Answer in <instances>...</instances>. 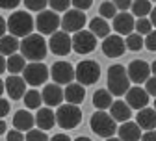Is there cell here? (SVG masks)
<instances>
[{"instance_id": "cell-37", "label": "cell", "mask_w": 156, "mask_h": 141, "mask_svg": "<svg viewBox=\"0 0 156 141\" xmlns=\"http://www.w3.org/2000/svg\"><path fill=\"white\" fill-rule=\"evenodd\" d=\"M143 45L147 47V50H151V52H156V30H152L151 33H147L145 41H143Z\"/></svg>"}, {"instance_id": "cell-40", "label": "cell", "mask_w": 156, "mask_h": 141, "mask_svg": "<svg viewBox=\"0 0 156 141\" xmlns=\"http://www.w3.org/2000/svg\"><path fill=\"white\" fill-rule=\"evenodd\" d=\"M6 141H24V134L19 130H11L6 134Z\"/></svg>"}, {"instance_id": "cell-55", "label": "cell", "mask_w": 156, "mask_h": 141, "mask_svg": "<svg viewBox=\"0 0 156 141\" xmlns=\"http://www.w3.org/2000/svg\"><path fill=\"white\" fill-rule=\"evenodd\" d=\"M151 2H156V0H151Z\"/></svg>"}, {"instance_id": "cell-3", "label": "cell", "mask_w": 156, "mask_h": 141, "mask_svg": "<svg viewBox=\"0 0 156 141\" xmlns=\"http://www.w3.org/2000/svg\"><path fill=\"white\" fill-rule=\"evenodd\" d=\"M108 91L115 97H123L126 95V91L130 89V80H128V74H126V69L119 63H115L108 69Z\"/></svg>"}, {"instance_id": "cell-53", "label": "cell", "mask_w": 156, "mask_h": 141, "mask_svg": "<svg viewBox=\"0 0 156 141\" xmlns=\"http://www.w3.org/2000/svg\"><path fill=\"white\" fill-rule=\"evenodd\" d=\"M106 141H121V139H119V137H108Z\"/></svg>"}, {"instance_id": "cell-46", "label": "cell", "mask_w": 156, "mask_h": 141, "mask_svg": "<svg viewBox=\"0 0 156 141\" xmlns=\"http://www.w3.org/2000/svg\"><path fill=\"white\" fill-rule=\"evenodd\" d=\"M6 32H8V24H6V21L2 17H0V37L2 35H6Z\"/></svg>"}, {"instance_id": "cell-20", "label": "cell", "mask_w": 156, "mask_h": 141, "mask_svg": "<svg viewBox=\"0 0 156 141\" xmlns=\"http://www.w3.org/2000/svg\"><path fill=\"white\" fill-rule=\"evenodd\" d=\"M136 125H138L141 130L149 132L156 128V110L154 108H143L138 111L136 115Z\"/></svg>"}, {"instance_id": "cell-51", "label": "cell", "mask_w": 156, "mask_h": 141, "mask_svg": "<svg viewBox=\"0 0 156 141\" xmlns=\"http://www.w3.org/2000/svg\"><path fill=\"white\" fill-rule=\"evenodd\" d=\"M6 89H4V80L2 78H0V97H2V93H4Z\"/></svg>"}, {"instance_id": "cell-33", "label": "cell", "mask_w": 156, "mask_h": 141, "mask_svg": "<svg viewBox=\"0 0 156 141\" xmlns=\"http://www.w3.org/2000/svg\"><path fill=\"white\" fill-rule=\"evenodd\" d=\"M134 28L138 30V33H140V35H147V33H151V32H152V24H151V21H149L147 17L138 19V21L134 23Z\"/></svg>"}, {"instance_id": "cell-16", "label": "cell", "mask_w": 156, "mask_h": 141, "mask_svg": "<svg viewBox=\"0 0 156 141\" xmlns=\"http://www.w3.org/2000/svg\"><path fill=\"white\" fill-rule=\"evenodd\" d=\"M4 89H6V93L9 95L11 100H19L26 93V82L23 80V76L11 74V76H8L4 80Z\"/></svg>"}, {"instance_id": "cell-38", "label": "cell", "mask_w": 156, "mask_h": 141, "mask_svg": "<svg viewBox=\"0 0 156 141\" xmlns=\"http://www.w3.org/2000/svg\"><path fill=\"white\" fill-rule=\"evenodd\" d=\"M71 4L74 6V9H80V11H86L91 8L93 0H71Z\"/></svg>"}, {"instance_id": "cell-26", "label": "cell", "mask_w": 156, "mask_h": 141, "mask_svg": "<svg viewBox=\"0 0 156 141\" xmlns=\"http://www.w3.org/2000/svg\"><path fill=\"white\" fill-rule=\"evenodd\" d=\"M112 104H113V95H112L108 89H97V91L93 93V106H95L97 110L104 111V110H108Z\"/></svg>"}, {"instance_id": "cell-22", "label": "cell", "mask_w": 156, "mask_h": 141, "mask_svg": "<svg viewBox=\"0 0 156 141\" xmlns=\"http://www.w3.org/2000/svg\"><path fill=\"white\" fill-rule=\"evenodd\" d=\"M34 119H35V125L39 126V130H43V132L50 130L56 125V113L50 108H39Z\"/></svg>"}, {"instance_id": "cell-34", "label": "cell", "mask_w": 156, "mask_h": 141, "mask_svg": "<svg viewBox=\"0 0 156 141\" xmlns=\"http://www.w3.org/2000/svg\"><path fill=\"white\" fill-rule=\"evenodd\" d=\"M30 11H43L48 6V0H23Z\"/></svg>"}, {"instance_id": "cell-14", "label": "cell", "mask_w": 156, "mask_h": 141, "mask_svg": "<svg viewBox=\"0 0 156 141\" xmlns=\"http://www.w3.org/2000/svg\"><path fill=\"white\" fill-rule=\"evenodd\" d=\"M126 50V45H125V39L121 35H108L104 37V41H102V52L104 56L108 58H119L123 56Z\"/></svg>"}, {"instance_id": "cell-8", "label": "cell", "mask_w": 156, "mask_h": 141, "mask_svg": "<svg viewBox=\"0 0 156 141\" xmlns=\"http://www.w3.org/2000/svg\"><path fill=\"white\" fill-rule=\"evenodd\" d=\"M60 17L56 15V11L52 9H43L39 11L37 19H35V26L39 30L41 35H52L54 32H58V26H60Z\"/></svg>"}, {"instance_id": "cell-32", "label": "cell", "mask_w": 156, "mask_h": 141, "mask_svg": "<svg viewBox=\"0 0 156 141\" xmlns=\"http://www.w3.org/2000/svg\"><path fill=\"white\" fill-rule=\"evenodd\" d=\"M99 15L102 19H106V21H108V19H113L117 15V8L110 2V0H108V2H102L101 8H99Z\"/></svg>"}, {"instance_id": "cell-12", "label": "cell", "mask_w": 156, "mask_h": 141, "mask_svg": "<svg viewBox=\"0 0 156 141\" xmlns=\"http://www.w3.org/2000/svg\"><path fill=\"white\" fill-rule=\"evenodd\" d=\"M48 48L56 54V56H67L73 48V43H71V37L69 33L65 32H54L50 35V41L47 43Z\"/></svg>"}, {"instance_id": "cell-7", "label": "cell", "mask_w": 156, "mask_h": 141, "mask_svg": "<svg viewBox=\"0 0 156 141\" xmlns=\"http://www.w3.org/2000/svg\"><path fill=\"white\" fill-rule=\"evenodd\" d=\"M48 76H50V71L41 62H32L23 71V80H24L26 84H30V86H41V84H45L47 80H48Z\"/></svg>"}, {"instance_id": "cell-18", "label": "cell", "mask_w": 156, "mask_h": 141, "mask_svg": "<svg viewBox=\"0 0 156 141\" xmlns=\"http://www.w3.org/2000/svg\"><path fill=\"white\" fill-rule=\"evenodd\" d=\"M43 102L52 108V106H62V100H63V89L58 86V84H47L43 93H41Z\"/></svg>"}, {"instance_id": "cell-19", "label": "cell", "mask_w": 156, "mask_h": 141, "mask_svg": "<svg viewBox=\"0 0 156 141\" xmlns=\"http://www.w3.org/2000/svg\"><path fill=\"white\" fill-rule=\"evenodd\" d=\"M84 98H86V89H84V86H80V84H69V86H65V89H63V100H67V104H74V106H78V104H82L84 102Z\"/></svg>"}, {"instance_id": "cell-54", "label": "cell", "mask_w": 156, "mask_h": 141, "mask_svg": "<svg viewBox=\"0 0 156 141\" xmlns=\"http://www.w3.org/2000/svg\"><path fill=\"white\" fill-rule=\"evenodd\" d=\"M154 110H156V100H154Z\"/></svg>"}, {"instance_id": "cell-49", "label": "cell", "mask_w": 156, "mask_h": 141, "mask_svg": "<svg viewBox=\"0 0 156 141\" xmlns=\"http://www.w3.org/2000/svg\"><path fill=\"white\" fill-rule=\"evenodd\" d=\"M6 130H8V125L4 123L2 119H0V134H6Z\"/></svg>"}, {"instance_id": "cell-11", "label": "cell", "mask_w": 156, "mask_h": 141, "mask_svg": "<svg viewBox=\"0 0 156 141\" xmlns=\"http://www.w3.org/2000/svg\"><path fill=\"white\" fill-rule=\"evenodd\" d=\"M50 76L54 80V84L58 86H69L74 80V67L67 62H56L50 67Z\"/></svg>"}, {"instance_id": "cell-44", "label": "cell", "mask_w": 156, "mask_h": 141, "mask_svg": "<svg viewBox=\"0 0 156 141\" xmlns=\"http://www.w3.org/2000/svg\"><path fill=\"white\" fill-rule=\"evenodd\" d=\"M140 141H156V130H149V132L141 134Z\"/></svg>"}, {"instance_id": "cell-23", "label": "cell", "mask_w": 156, "mask_h": 141, "mask_svg": "<svg viewBox=\"0 0 156 141\" xmlns=\"http://www.w3.org/2000/svg\"><path fill=\"white\" fill-rule=\"evenodd\" d=\"M117 134H119L121 141H140L141 139V128L136 123H130V121L123 123L119 130H117Z\"/></svg>"}, {"instance_id": "cell-48", "label": "cell", "mask_w": 156, "mask_h": 141, "mask_svg": "<svg viewBox=\"0 0 156 141\" xmlns=\"http://www.w3.org/2000/svg\"><path fill=\"white\" fill-rule=\"evenodd\" d=\"M4 71H6V58L0 54V74H2Z\"/></svg>"}, {"instance_id": "cell-9", "label": "cell", "mask_w": 156, "mask_h": 141, "mask_svg": "<svg viewBox=\"0 0 156 141\" xmlns=\"http://www.w3.org/2000/svg\"><path fill=\"white\" fill-rule=\"evenodd\" d=\"M71 43H73V50L76 54H91L97 48V37L89 30H80L73 35Z\"/></svg>"}, {"instance_id": "cell-25", "label": "cell", "mask_w": 156, "mask_h": 141, "mask_svg": "<svg viewBox=\"0 0 156 141\" xmlns=\"http://www.w3.org/2000/svg\"><path fill=\"white\" fill-rule=\"evenodd\" d=\"M19 47H21V41H19L17 37H13V35H9V33H6V35L0 37V54H2L4 58H6V56L9 58V56L17 54Z\"/></svg>"}, {"instance_id": "cell-21", "label": "cell", "mask_w": 156, "mask_h": 141, "mask_svg": "<svg viewBox=\"0 0 156 141\" xmlns=\"http://www.w3.org/2000/svg\"><path fill=\"white\" fill-rule=\"evenodd\" d=\"M35 125V119L28 110H19L13 115V126L19 132H30Z\"/></svg>"}, {"instance_id": "cell-50", "label": "cell", "mask_w": 156, "mask_h": 141, "mask_svg": "<svg viewBox=\"0 0 156 141\" xmlns=\"http://www.w3.org/2000/svg\"><path fill=\"white\" fill-rule=\"evenodd\" d=\"M151 74H154V76H156V59H154L152 65H151Z\"/></svg>"}, {"instance_id": "cell-5", "label": "cell", "mask_w": 156, "mask_h": 141, "mask_svg": "<svg viewBox=\"0 0 156 141\" xmlns=\"http://www.w3.org/2000/svg\"><path fill=\"white\" fill-rule=\"evenodd\" d=\"M89 126H91V130H93L97 136L106 137V139H108V137H113V134H115V121L112 119L110 113L101 111V110H97V111L91 115Z\"/></svg>"}, {"instance_id": "cell-39", "label": "cell", "mask_w": 156, "mask_h": 141, "mask_svg": "<svg viewBox=\"0 0 156 141\" xmlns=\"http://www.w3.org/2000/svg\"><path fill=\"white\" fill-rule=\"evenodd\" d=\"M145 91H147V95L156 97V76H149V78H147V82H145Z\"/></svg>"}, {"instance_id": "cell-17", "label": "cell", "mask_w": 156, "mask_h": 141, "mask_svg": "<svg viewBox=\"0 0 156 141\" xmlns=\"http://www.w3.org/2000/svg\"><path fill=\"white\" fill-rule=\"evenodd\" d=\"M134 15L121 11L113 17V30L117 32V35H130L134 30Z\"/></svg>"}, {"instance_id": "cell-15", "label": "cell", "mask_w": 156, "mask_h": 141, "mask_svg": "<svg viewBox=\"0 0 156 141\" xmlns=\"http://www.w3.org/2000/svg\"><path fill=\"white\" fill-rule=\"evenodd\" d=\"M125 97H126V104H128L130 110H138V111H140V110L147 108V104H149V95H147V91H145L143 87H140V86L130 87Z\"/></svg>"}, {"instance_id": "cell-36", "label": "cell", "mask_w": 156, "mask_h": 141, "mask_svg": "<svg viewBox=\"0 0 156 141\" xmlns=\"http://www.w3.org/2000/svg\"><path fill=\"white\" fill-rule=\"evenodd\" d=\"M26 141H48V136L43 132V130H30L28 134H26Z\"/></svg>"}, {"instance_id": "cell-10", "label": "cell", "mask_w": 156, "mask_h": 141, "mask_svg": "<svg viewBox=\"0 0 156 141\" xmlns=\"http://www.w3.org/2000/svg\"><path fill=\"white\" fill-rule=\"evenodd\" d=\"M60 26L63 28L62 32H65V33H76V32H80L84 26H86V15H84V11H80V9H67L65 11V15H63V19H62V23H60Z\"/></svg>"}, {"instance_id": "cell-1", "label": "cell", "mask_w": 156, "mask_h": 141, "mask_svg": "<svg viewBox=\"0 0 156 141\" xmlns=\"http://www.w3.org/2000/svg\"><path fill=\"white\" fill-rule=\"evenodd\" d=\"M19 50H21L23 58L32 59V62H41V59H45V56L48 52V45L41 33H30L21 41Z\"/></svg>"}, {"instance_id": "cell-35", "label": "cell", "mask_w": 156, "mask_h": 141, "mask_svg": "<svg viewBox=\"0 0 156 141\" xmlns=\"http://www.w3.org/2000/svg\"><path fill=\"white\" fill-rule=\"evenodd\" d=\"M48 6L52 11H67L71 6V0H48Z\"/></svg>"}, {"instance_id": "cell-6", "label": "cell", "mask_w": 156, "mask_h": 141, "mask_svg": "<svg viewBox=\"0 0 156 141\" xmlns=\"http://www.w3.org/2000/svg\"><path fill=\"white\" fill-rule=\"evenodd\" d=\"M74 78L78 80L80 86H93L97 80L101 78V67L97 62H91V59H86V62H80L74 69Z\"/></svg>"}, {"instance_id": "cell-31", "label": "cell", "mask_w": 156, "mask_h": 141, "mask_svg": "<svg viewBox=\"0 0 156 141\" xmlns=\"http://www.w3.org/2000/svg\"><path fill=\"white\" fill-rule=\"evenodd\" d=\"M125 45H126V48L128 50H132V52H138V50H141L143 48V35H140V33H130V35H126V39H125Z\"/></svg>"}, {"instance_id": "cell-27", "label": "cell", "mask_w": 156, "mask_h": 141, "mask_svg": "<svg viewBox=\"0 0 156 141\" xmlns=\"http://www.w3.org/2000/svg\"><path fill=\"white\" fill-rule=\"evenodd\" d=\"M89 32L99 39V37H108L110 35V24H108V21L106 19H102V17H95V19H91L89 21Z\"/></svg>"}, {"instance_id": "cell-41", "label": "cell", "mask_w": 156, "mask_h": 141, "mask_svg": "<svg viewBox=\"0 0 156 141\" xmlns=\"http://www.w3.org/2000/svg\"><path fill=\"white\" fill-rule=\"evenodd\" d=\"M23 0H0V8L2 9H15Z\"/></svg>"}, {"instance_id": "cell-42", "label": "cell", "mask_w": 156, "mask_h": 141, "mask_svg": "<svg viewBox=\"0 0 156 141\" xmlns=\"http://www.w3.org/2000/svg\"><path fill=\"white\" fill-rule=\"evenodd\" d=\"M112 4H113L117 9H121V11H126V9L132 6V0H112Z\"/></svg>"}, {"instance_id": "cell-47", "label": "cell", "mask_w": 156, "mask_h": 141, "mask_svg": "<svg viewBox=\"0 0 156 141\" xmlns=\"http://www.w3.org/2000/svg\"><path fill=\"white\" fill-rule=\"evenodd\" d=\"M149 21H151V24H152V26H156V6L151 9V19H149Z\"/></svg>"}, {"instance_id": "cell-4", "label": "cell", "mask_w": 156, "mask_h": 141, "mask_svg": "<svg viewBox=\"0 0 156 141\" xmlns=\"http://www.w3.org/2000/svg\"><path fill=\"white\" fill-rule=\"evenodd\" d=\"M56 123L63 130H73L82 123V110L74 104H62L56 111Z\"/></svg>"}, {"instance_id": "cell-52", "label": "cell", "mask_w": 156, "mask_h": 141, "mask_svg": "<svg viewBox=\"0 0 156 141\" xmlns=\"http://www.w3.org/2000/svg\"><path fill=\"white\" fill-rule=\"evenodd\" d=\"M74 141H91V139H89V137H76Z\"/></svg>"}, {"instance_id": "cell-24", "label": "cell", "mask_w": 156, "mask_h": 141, "mask_svg": "<svg viewBox=\"0 0 156 141\" xmlns=\"http://www.w3.org/2000/svg\"><path fill=\"white\" fill-rule=\"evenodd\" d=\"M130 113H132V110L123 100H115L110 106V115L115 123H126V121H130Z\"/></svg>"}, {"instance_id": "cell-30", "label": "cell", "mask_w": 156, "mask_h": 141, "mask_svg": "<svg viewBox=\"0 0 156 141\" xmlns=\"http://www.w3.org/2000/svg\"><path fill=\"white\" fill-rule=\"evenodd\" d=\"M23 100H24V104H26V108H28V110H39V108H41V102H43L41 93L35 91V89L26 91V93H24V97H23Z\"/></svg>"}, {"instance_id": "cell-45", "label": "cell", "mask_w": 156, "mask_h": 141, "mask_svg": "<svg viewBox=\"0 0 156 141\" xmlns=\"http://www.w3.org/2000/svg\"><path fill=\"white\" fill-rule=\"evenodd\" d=\"M48 141H71V137L67 134H56L54 137H50Z\"/></svg>"}, {"instance_id": "cell-13", "label": "cell", "mask_w": 156, "mask_h": 141, "mask_svg": "<svg viewBox=\"0 0 156 141\" xmlns=\"http://www.w3.org/2000/svg\"><path fill=\"white\" fill-rule=\"evenodd\" d=\"M126 74H128V80H132L134 84H143L147 82V78L151 74V65L143 59H134L126 67Z\"/></svg>"}, {"instance_id": "cell-43", "label": "cell", "mask_w": 156, "mask_h": 141, "mask_svg": "<svg viewBox=\"0 0 156 141\" xmlns=\"http://www.w3.org/2000/svg\"><path fill=\"white\" fill-rule=\"evenodd\" d=\"M8 113H9V102H8L6 98H2V97H0V119H2V117H6Z\"/></svg>"}, {"instance_id": "cell-29", "label": "cell", "mask_w": 156, "mask_h": 141, "mask_svg": "<svg viewBox=\"0 0 156 141\" xmlns=\"http://www.w3.org/2000/svg\"><path fill=\"white\" fill-rule=\"evenodd\" d=\"M152 9V2L151 0H134L132 2V15L138 17V19H143L151 13Z\"/></svg>"}, {"instance_id": "cell-28", "label": "cell", "mask_w": 156, "mask_h": 141, "mask_svg": "<svg viewBox=\"0 0 156 141\" xmlns=\"http://www.w3.org/2000/svg\"><path fill=\"white\" fill-rule=\"evenodd\" d=\"M26 67V59L21 56V54H13L6 59V71H9L11 74H19L23 72Z\"/></svg>"}, {"instance_id": "cell-2", "label": "cell", "mask_w": 156, "mask_h": 141, "mask_svg": "<svg viewBox=\"0 0 156 141\" xmlns=\"http://www.w3.org/2000/svg\"><path fill=\"white\" fill-rule=\"evenodd\" d=\"M6 24H8V32H9V35H13V37H26V35H30L32 33V30H34V26H35V21L32 19V15L28 13V11H15L13 15H9V19L6 21Z\"/></svg>"}]
</instances>
